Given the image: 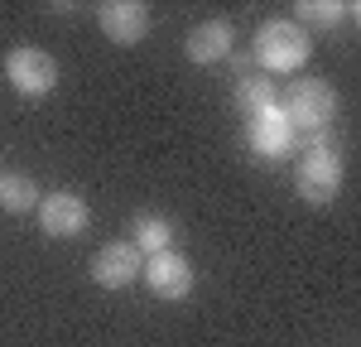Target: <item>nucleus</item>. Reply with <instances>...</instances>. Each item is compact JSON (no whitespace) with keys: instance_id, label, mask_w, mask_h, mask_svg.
<instances>
[{"instance_id":"nucleus-1","label":"nucleus","mask_w":361,"mask_h":347,"mask_svg":"<svg viewBox=\"0 0 361 347\" xmlns=\"http://www.w3.org/2000/svg\"><path fill=\"white\" fill-rule=\"evenodd\" d=\"M250 58L260 63L265 78H279V73L299 78L304 63L313 58V39L294 20H265V25L255 29V39H250Z\"/></svg>"},{"instance_id":"nucleus-2","label":"nucleus","mask_w":361,"mask_h":347,"mask_svg":"<svg viewBox=\"0 0 361 347\" xmlns=\"http://www.w3.org/2000/svg\"><path fill=\"white\" fill-rule=\"evenodd\" d=\"M304 140V154H299V164H294V188H299V198L313 202V207H328V202L342 193V150H337L328 135H299Z\"/></svg>"},{"instance_id":"nucleus-3","label":"nucleus","mask_w":361,"mask_h":347,"mask_svg":"<svg viewBox=\"0 0 361 347\" xmlns=\"http://www.w3.org/2000/svg\"><path fill=\"white\" fill-rule=\"evenodd\" d=\"M279 111L289 116L294 130L323 135L337 116V87L328 78H294V83L279 92Z\"/></svg>"},{"instance_id":"nucleus-4","label":"nucleus","mask_w":361,"mask_h":347,"mask_svg":"<svg viewBox=\"0 0 361 347\" xmlns=\"http://www.w3.org/2000/svg\"><path fill=\"white\" fill-rule=\"evenodd\" d=\"M63 78V68H58V58L49 49H34V44H20V49H10L5 54V83L15 87L20 97H49Z\"/></svg>"},{"instance_id":"nucleus-5","label":"nucleus","mask_w":361,"mask_h":347,"mask_svg":"<svg viewBox=\"0 0 361 347\" xmlns=\"http://www.w3.org/2000/svg\"><path fill=\"white\" fill-rule=\"evenodd\" d=\"M34 217H39V231H44V236H54V241H73V236H82V231H87L92 207H87L82 193L58 188V193H49V198H39Z\"/></svg>"},{"instance_id":"nucleus-6","label":"nucleus","mask_w":361,"mask_h":347,"mask_svg":"<svg viewBox=\"0 0 361 347\" xmlns=\"http://www.w3.org/2000/svg\"><path fill=\"white\" fill-rule=\"evenodd\" d=\"M294 145H299V130L289 126V116L279 106L246 116V150L255 159H284V154H294Z\"/></svg>"},{"instance_id":"nucleus-7","label":"nucleus","mask_w":361,"mask_h":347,"mask_svg":"<svg viewBox=\"0 0 361 347\" xmlns=\"http://www.w3.org/2000/svg\"><path fill=\"white\" fill-rule=\"evenodd\" d=\"M140 275H145V285L154 299H164V304H183L188 294H193V265L188 256H178V251H164V256H149L140 265Z\"/></svg>"},{"instance_id":"nucleus-8","label":"nucleus","mask_w":361,"mask_h":347,"mask_svg":"<svg viewBox=\"0 0 361 347\" xmlns=\"http://www.w3.org/2000/svg\"><path fill=\"white\" fill-rule=\"evenodd\" d=\"M149 5L145 0H106V5H97V29L111 39V44H121V49H130V44H140L145 34H149Z\"/></svg>"},{"instance_id":"nucleus-9","label":"nucleus","mask_w":361,"mask_h":347,"mask_svg":"<svg viewBox=\"0 0 361 347\" xmlns=\"http://www.w3.org/2000/svg\"><path fill=\"white\" fill-rule=\"evenodd\" d=\"M231 49H236V25H231V20H202V25H193L188 39H183V58L197 63V68L226 63Z\"/></svg>"},{"instance_id":"nucleus-10","label":"nucleus","mask_w":361,"mask_h":347,"mask_svg":"<svg viewBox=\"0 0 361 347\" xmlns=\"http://www.w3.org/2000/svg\"><path fill=\"white\" fill-rule=\"evenodd\" d=\"M140 275V251L130 241H106L97 256H92V280L102 289H126Z\"/></svg>"},{"instance_id":"nucleus-11","label":"nucleus","mask_w":361,"mask_h":347,"mask_svg":"<svg viewBox=\"0 0 361 347\" xmlns=\"http://www.w3.org/2000/svg\"><path fill=\"white\" fill-rule=\"evenodd\" d=\"M130 246H135L140 256H164V251H173V222L169 217H154V212H140L135 231H130Z\"/></svg>"},{"instance_id":"nucleus-12","label":"nucleus","mask_w":361,"mask_h":347,"mask_svg":"<svg viewBox=\"0 0 361 347\" xmlns=\"http://www.w3.org/2000/svg\"><path fill=\"white\" fill-rule=\"evenodd\" d=\"M342 20H347V5H337V0H299V5H294V25L304 29H323V34H328V29H337L342 25Z\"/></svg>"},{"instance_id":"nucleus-13","label":"nucleus","mask_w":361,"mask_h":347,"mask_svg":"<svg viewBox=\"0 0 361 347\" xmlns=\"http://www.w3.org/2000/svg\"><path fill=\"white\" fill-rule=\"evenodd\" d=\"M236 106H241V116H255L265 111V106H279V87L275 78H236Z\"/></svg>"},{"instance_id":"nucleus-14","label":"nucleus","mask_w":361,"mask_h":347,"mask_svg":"<svg viewBox=\"0 0 361 347\" xmlns=\"http://www.w3.org/2000/svg\"><path fill=\"white\" fill-rule=\"evenodd\" d=\"M0 207L5 212H34L39 207V188L29 174H0Z\"/></svg>"}]
</instances>
